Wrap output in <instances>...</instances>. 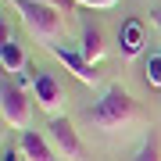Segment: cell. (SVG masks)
Instances as JSON below:
<instances>
[{
  "label": "cell",
  "instance_id": "cell-2",
  "mask_svg": "<svg viewBox=\"0 0 161 161\" xmlns=\"http://www.w3.org/2000/svg\"><path fill=\"white\" fill-rule=\"evenodd\" d=\"M11 4H14V11L22 14L29 36H36V43L54 47V43L64 36V18H61L58 7L43 4V0H11Z\"/></svg>",
  "mask_w": 161,
  "mask_h": 161
},
{
  "label": "cell",
  "instance_id": "cell-10",
  "mask_svg": "<svg viewBox=\"0 0 161 161\" xmlns=\"http://www.w3.org/2000/svg\"><path fill=\"white\" fill-rule=\"evenodd\" d=\"M0 64H4V72H22L25 68V54H22V47L14 40L0 43Z\"/></svg>",
  "mask_w": 161,
  "mask_h": 161
},
{
  "label": "cell",
  "instance_id": "cell-3",
  "mask_svg": "<svg viewBox=\"0 0 161 161\" xmlns=\"http://www.w3.org/2000/svg\"><path fill=\"white\" fill-rule=\"evenodd\" d=\"M0 111H4V122L7 125H14V129H29V122H32V104L29 97H25V90L18 86V82H11L4 75V82H0Z\"/></svg>",
  "mask_w": 161,
  "mask_h": 161
},
{
  "label": "cell",
  "instance_id": "cell-9",
  "mask_svg": "<svg viewBox=\"0 0 161 161\" xmlns=\"http://www.w3.org/2000/svg\"><path fill=\"white\" fill-rule=\"evenodd\" d=\"M79 54H82L90 64H97V61L104 58V32L93 29V25H86V29H82V47H79Z\"/></svg>",
  "mask_w": 161,
  "mask_h": 161
},
{
  "label": "cell",
  "instance_id": "cell-16",
  "mask_svg": "<svg viewBox=\"0 0 161 161\" xmlns=\"http://www.w3.org/2000/svg\"><path fill=\"white\" fill-rule=\"evenodd\" d=\"M150 18H154V25H158V32H161V4L154 7V11H150Z\"/></svg>",
  "mask_w": 161,
  "mask_h": 161
},
{
  "label": "cell",
  "instance_id": "cell-13",
  "mask_svg": "<svg viewBox=\"0 0 161 161\" xmlns=\"http://www.w3.org/2000/svg\"><path fill=\"white\" fill-rule=\"evenodd\" d=\"M79 7H115L118 0H75Z\"/></svg>",
  "mask_w": 161,
  "mask_h": 161
},
{
  "label": "cell",
  "instance_id": "cell-1",
  "mask_svg": "<svg viewBox=\"0 0 161 161\" xmlns=\"http://www.w3.org/2000/svg\"><path fill=\"white\" fill-rule=\"evenodd\" d=\"M140 118H143L140 104L132 100L122 86H108V90L100 93V100L86 111V122H90V125H97V129H104V132L125 129L129 122H140Z\"/></svg>",
  "mask_w": 161,
  "mask_h": 161
},
{
  "label": "cell",
  "instance_id": "cell-15",
  "mask_svg": "<svg viewBox=\"0 0 161 161\" xmlns=\"http://www.w3.org/2000/svg\"><path fill=\"white\" fill-rule=\"evenodd\" d=\"M25 154H22V150H14V147H4V150H0V161H22Z\"/></svg>",
  "mask_w": 161,
  "mask_h": 161
},
{
  "label": "cell",
  "instance_id": "cell-14",
  "mask_svg": "<svg viewBox=\"0 0 161 161\" xmlns=\"http://www.w3.org/2000/svg\"><path fill=\"white\" fill-rule=\"evenodd\" d=\"M43 4H50V7H58L61 14H68L72 7H75V0H43Z\"/></svg>",
  "mask_w": 161,
  "mask_h": 161
},
{
  "label": "cell",
  "instance_id": "cell-5",
  "mask_svg": "<svg viewBox=\"0 0 161 161\" xmlns=\"http://www.w3.org/2000/svg\"><path fill=\"white\" fill-rule=\"evenodd\" d=\"M32 97H36V104H40L47 115H58V108L64 104V93H61V86H58V79H54L50 72H40V68H36Z\"/></svg>",
  "mask_w": 161,
  "mask_h": 161
},
{
  "label": "cell",
  "instance_id": "cell-7",
  "mask_svg": "<svg viewBox=\"0 0 161 161\" xmlns=\"http://www.w3.org/2000/svg\"><path fill=\"white\" fill-rule=\"evenodd\" d=\"M143 43H147V29H143L140 18L122 22V29H118V50H122V58H136V54H143Z\"/></svg>",
  "mask_w": 161,
  "mask_h": 161
},
{
  "label": "cell",
  "instance_id": "cell-4",
  "mask_svg": "<svg viewBox=\"0 0 161 161\" xmlns=\"http://www.w3.org/2000/svg\"><path fill=\"white\" fill-rule=\"evenodd\" d=\"M47 136H50V143L58 147V154H64L68 161H82V140H79V132H75V125L68 118L54 115L50 125H47Z\"/></svg>",
  "mask_w": 161,
  "mask_h": 161
},
{
  "label": "cell",
  "instance_id": "cell-11",
  "mask_svg": "<svg viewBox=\"0 0 161 161\" xmlns=\"http://www.w3.org/2000/svg\"><path fill=\"white\" fill-rule=\"evenodd\" d=\"M143 79L150 82V86H161V54H147V61H143Z\"/></svg>",
  "mask_w": 161,
  "mask_h": 161
},
{
  "label": "cell",
  "instance_id": "cell-12",
  "mask_svg": "<svg viewBox=\"0 0 161 161\" xmlns=\"http://www.w3.org/2000/svg\"><path fill=\"white\" fill-rule=\"evenodd\" d=\"M132 161H161V147L154 143V140H143L140 143V150H136V158Z\"/></svg>",
  "mask_w": 161,
  "mask_h": 161
},
{
  "label": "cell",
  "instance_id": "cell-8",
  "mask_svg": "<svg viewBox=\"0 0 161 161\" xmlns=\"http://www.w3.org/2000/svg\"><path fill=\"white\" fill-rule=\"evenodd\" d=\"M18 150L25 154V161H58V158H54V150L47 147V140L40 136V132H32V129H25V132H22V140H18Z\"/></svg>",
  "mask_w": 161,
  "mask_h": 161
},
{
  "label": "cell",
  "instance_id": "cell-6",
  "mask_svg": "<svg viewBox=\"0 0 161 161\" xmlns=\"http://www.w3.org/2000/svg\"><path fill=\"white\" fill-rule=\"evenodd\" d=\"M50 54H54V58H58V61L64 64V68H68V72L75 75V79H79V82H86V86H93V82H97V68H93V64H90L86 58H82L79 50H68V47L54 43V47H50Z\"/></svg>",
  "mask_w": 161,
  "mask_h": 161
}]
</instances>
